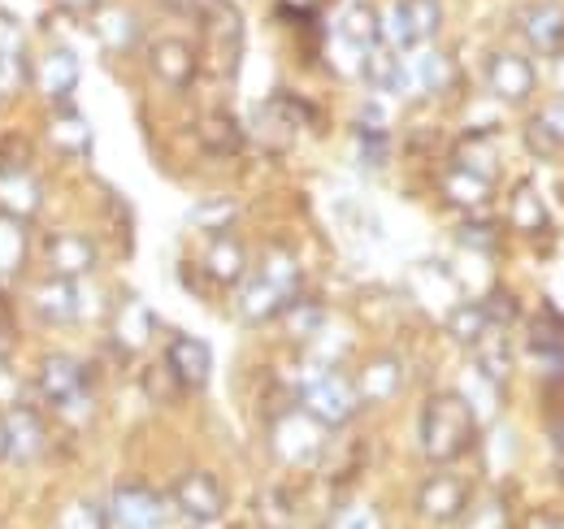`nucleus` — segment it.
Masks as SVG:
<instances>
[{
	"instance_id": "nucleus-1",
	"label": "nucleus",
	"mask_w": 564,
	"mask_h": 529,
	"mask_svg": "<svg viewBox=\"0 0 564 529\" xmlns=\"http://www.w3.org/2000/svg\"><path fill=\"white\" fill-rule=\"evenodd\" d=\"M417 439H422V456L434 464H452L469 456L474 443H478V408L456 391L430 396L422 403Z\"/></svg>"
},
{
	"instance_id": "nucleus-2",
	"label": "nucleus",
	"mask_w": 564,
	"mask_h": 529,
	"mask_svg": "<svg viewBox=\"0 0 564 529\" xmlns=\"http://www.w3.org/2000/svg\"><path fill=\"white\" fill-rule=\"evenodd\" d=\"M438 26H443L438 0H395L382 13V48H395V53L422 48L438 35Z\"/></svg>"
},
{
	"instance_id": "nucleus-3",
	"label": "nucleus",
	"mask_w": 564,
	"mask_h": 529,
	"mask_svg": "<svg viewBox=\"0 0 564 529\" xmlns=\"http://www.w3.org/2000/svg\"><path fill=\"white\" fill-rule=\"evenodd\" d=\"M300 408H304L317 425L344 430L356 417V408H360V396H356V382H348V378L335 374V369H326V374H317V378H308V382L300 387Z\"/></svg>"
},
{
	"instance_id": "nucleus-4",
	"label": "nucleus",
	"mask_w": 564,
	"mask_h": 529,
	"mask_svg": "<svg viewBox=\"0 0 564 529\" xmlns=\"http://www.w3.org/2000/svg\"><path fill=\"white\" fill-rule=\"evenodd\" d=\"M170 504L165 495H156L143 482H118L113 499H109V521H118L122 529H165Z\"/></svg>"
},
{
	"instance_id": "nucleus-5",
	"label": "nucleus",
	"mask_w": 564,
	"mask_h": 529,
	"mask_svg": "<svg viewBox=\"0 0 564 529\" xmlns=\"http://www.w3.org/2000/svg\"><path fill=\"white\" fill-rule=\"evenodd\" d=\"M270 439H274V452L291 464H308L326 452V425H317L304 408H300V412H282V417H274Z\"/></svg>"
},
{
	"instance_id": "nucleus-6",
	"label": "nucleus",
	"mask_w": 564,
	"mask_h": 529,
	"mask_svg": "<svg viewBox=\"0 0 564 529\" xmlns=\"http://www.w3.org/2000/svg\"><path fill=\"white\" fill-rule=\"evenodd\" d=\"M200 22H205V35H209V48L213 57H217V74H235L239 66V53H243V13L230 4V0H209L205 4V13H200Z\"/></svg>"
},
{
	"instance_id": "nucleus-7",
	"label": "nucleus",
	"mask_w": 564,
	"mask_h": 529,
	"mask_svg": "<svg viewBox=\"0 0 564 529\" xmlns=\"http://www.w3.org/2000/svg\"><path fill=\"white\" fill-rule=\"evenodd\" d=\"M4 430H9V461L40 464L44 456H48L53 434H48V417H44L40 408H31V403H13V408L4 412Z\"/></svg>"
},
{
	"instance_id": "nucleus-8",
	"label": "nucleus",
	"mask_w": 564,
	"mask_h": 529,
	"mask_svg": "<svg viewBox=\"0 0 564 529\" xmlns=\"http://www.w3.org/2000/svg\"><path fill=\"white\" fill-rule=\"evenodd\" d=\"M170 499H174V508H178L187 521H196V526H209V521H217V517L226 512V490H221V482H217L213 473H205V468L183 473V477L174 482Z\"/></svg>"
},
{
	"instance_id": "nucleus-9",
	"label": "nucleus",
	"mask_w": 564,
	"mask_h": 529,
	"mask_svg": "<svg viewBox=\"0 0 564 529\" xmlns=\"http://www.w3.org/2000/svg\"><path fill=\"white\" fill-rule=\"evenodd\" d=\"M487 87L503 105H525L539 87V69L525 53H512V48H499L487 57Z\"/></svg>"
},
{
	"instance_id": "nucleus-10",
	"label": "nucleus",
	"mask_w": 564,
	"mask_h": 529,
	"mask_svg": "<svg viewBox=\"0 0 564 529\" xmlns=\"http://www.w3.org/2000/svg\"><path fill=\"white\" fill-rule=\"evenodd\" d=\"M35 391L44 403H66V399L83 396V391H91V369L83 365V360H74L66 352H53V356H44L40 360V374H35Z\"/></svg>"
},
{
	"instance_id": "nucleus-11",
	"label": "nucleus",
	"mask_w": 564,
	"mask_h": 529,
	"mask_svg": "<svg viewBox=\"0 0 564 529\" xmlns=\"http://www.w3.org/2000/svg\"><path fill=\"white\" fill-rule=\"evenodd\" d=\"M517 31L539 57H561L564 53V9L556 0H534L517 13Z\"/></svg>"
},
{
	"instance_id": "nucleus-12",
	"label": "nucleus",
	"mask_w": 564,
	"mask_h": 529,
	"mask_svg": "<svg viewBox=\"0 0 564 529\" xmlns=\"http://www.w3.org/2000/svg\"><path fill=\"white\" fill-rule=\"evenodd\" d=\"M148 69H152L165 87L183 91V87H192V83L200 78V53H196L187 40L165 35V40H156V44L148 48Z\"/></svg>"
},
{
	"instance_id": "nucleus-13",
	"label": "nucleus",
	"mask_w": 564,
	"mask_h": 529,
	"mask_svg": "<svg viewBox=\"0 0 564 529\" xmlns=\"http://www.w3.org/2000/svg\"><path fill=\"white\" fill-rule=\"evenodd\" d=\"M44 264H48V273H57V278H87V273H96V264H100V252H96V239H87V235H74V230H62V235H48L44 239Z\"/></svg>"
},
{
	"instance_id": "nucleus-14",
	"label": "nucleus",
	"mask_w": 564,
	"mask_h": 529,
	"mask_svg": "<svg viewBox=\"0 0 564 529\" xmlns=\"http://www.w3.org/2000/svg\"><path fill=\"white\" fill-rule=\"evenodd\" d=\"M465 504H469V482L456 477V473H434L417 486V512L425 521L447 526V521H456L465 512Z\"/></svg>"
},
{
	"instance_id": "nucleus-15",
	"label": "nucleus",
	"mask_w": 564,
	"mask_h": 529,
	"mask_svg": "<svg viewBox=\"0 0 564 529\" xmlns=\"http://www.w3.org/2000/svg\"><path fill=\"white\" fill-rule=\"evenodd\" d=\"M165 369H170V378L183 391H200L213 374L209 343L205 338H192V334H174L170 347H165Z\"/></svg>"
},
{
	"instance_id": "nucleus-16",
	"label": "nucleus",
	"mask_w": 564,
	"mask_h": 529,
	"mask_svg": "<svg viewBox=\"0 0 564 529\" xmlns=\"http://www.w3.org/2000/svg\"><path fill=\"white\" fill-rule=\"evenodd\" d=\"M31 313L44 322V326H74L78 322V282L70 278H57V273H48V278H40L35 287H31Z\"/></svg>"
},
{
	"instance_id": "nucleus-17",
	"label": "nucleus",
	"mask_w": 564,
	"mask_h": 529,
	"mask_svg": "<svg viewBox=\"0 0 564 529\" xmlns=\"http://www.w3.org/2000/svg\"><path fill=\"white\" fill-rule=\"evenodd\" d=\"M87 22H91V35L100 40L105 53H135L140 48L143 26L131 9H122V4H96L87 13Z\"/></svg>"
},
{
	"instance_id": "nucleus-18",
	"label": "nucleus",
	"mask_w": 564,
	"mask_h": 529,
	"mask_svg": "<svg viewBox=\"0 0 564 529\" xmlns=\"http://www.w3.org/2000/svg\"><path fill=\"white\" fill-rule=\"evenodd\" d=\"M44 139L57 156H87L91 152V122L74 109L70 100H62L44 122Z\"/></svg>"
},
{
	"instance_id": "nucleus-19",
	"label": "nucleus",
	"mask_w": 564,
	"mask_h": 529,
	"mask_svg": "<svg viewBox=\"0 0 564 529\" xmlns=\"http://www.w3.org/2000/svg\"><path fill=\"white\" fill-rule=\"evenodd\" d=\"M291 300H295V295H291V291H282L279 282H270L265 273H257V278H243V282H239V317H243L248 326H261V322L282 317V309H286Z\"/></svg>"
},
{
	"instance_id": "nucleus-20",
	"label": "nucleus",
	"mask_w": 564,
	"mask_h": 529,
	"mask_svg": "<svg viewBox=\"0 0 564 529\" xmlns=\"http://www.w3.org/2000/svg\"><path fill=\"white\" fill-rule=\"evenodd\" d=\"M35 83H40V91H44L53 105L70 100L74 87H78V53L66 48V44L48 48V53H44V62L35 66Z\"/></svg>"
},
{
	"instance_id": "nucleus-21",
	"label": "nucleus",
	"mask_w": 564,
	"mask_h": 529,
	"mask_svg": "<svg viewBox=\"0 0 564 529\" xmlns=\"http://www.w3.org/2000/svg\"><path fill=\"white\" fill-rule=\"evenodd\" d=\"M205 273H209L217 287H239L248 278V248L226 230V235H213V244L205 248Z\"/></svg>"
},
{
	"instance_id": "nucleus-22",
	"label": "nucleus",
	"mask_w": 564,
	"mask_h": 529,
	"mask_svg": "<svg viewBox=\"0 0 564 529\" xmlns=\"http://www.w3.org/2000/svg\"><path fill=\"white\" fill-rule=\"evenodd\" d=\"M443 196L452 208H465L469 217L474 213H482L495 196V179H482V174H474V170H460V165H452L447 174H443Z\"/></svg>"
},
{
	"instance_id": "nucleus-23",
	"label": "nucleus",
	"mask_w": 564,
	"mask_h": 529,
	"mask_svg": "<svg viewBox=\"0 0 564 529\" xmlns=\"http://www.w3.org/2000/svg\"><path fill=\"white\" fill-rule=\"evenodd\" d=\"M400 387H404V365H400L391 352L373 356V360L360 369V378H356V396H360V403H382V399L395 396Z\"/></svg>"
},
{
	"instance_id": "nucleus-24",
	"label": "nucleus",
	"mask_w": 564,
	"mask_h": 529,
	"mask_svg": "<svg viewBox=\"0 0 564 529\" xmlns=\"http://www.w3.org/2000/svg\"><path fill=\"white\" fill-rule=\"evenodd\" d=\"M196 134H200L205 152H213V156H239V152H243V143H248L243 127H239L226 109H209V114L196 122Z\"/></svg>"
},
{
	"instance_id": "nucleus-25",
	"label": "nucleus",
	"mask_w": 564,
	"mask_h": 529,
	"mask_svg": "<svg viewBox=\"0 0 564 529\" xmlns=\"http://www.w3.org/2000/svg\"><path fill=\"white\" fill-rule=\"evenodd\" d=\"M339 40H348L356 48H378L382 44V13H378V4H369V0H352L344 13H339Z\"/></svg>"
},
{
	"instance_id": "nucleus-26",
	"label": "nucleus",
	"mask_w": 564,
	"mask_h": 529,
	"mask_svg": "<svg viewBox=\"0 0 564 529\" xmlns=\"http://www.w3.org/2000/svg\"><path fill=\"white\" fill-rule=\"evenodd\" d=\"M26 257H31L26 222L13 217V213H0V282H13L22 273Z\"/></svg>"
},
{
	"instance_id": "nucleus-27",
	"label": "nucleus",
	"mask_w": 564,
	"mask_h": 529,
	"mask_svg": "<svg viewBox=\"0 0 564 529\" xmlns=\"http://www.w3.org/2000/svg\"><path fill=\"white\" fill-rule=\"evenodd\" d=\"M422 87V91H430V96H443L452 83H456V62L447 57V53H422L413 66H409V87Z\"/></svg>"
},
{
	"instance_id": "nucleus-28",
	"label": "nucleus",
	"mask_w": 564,
	"mask_h": 529,
	"mask_svg": "<svg viewBox=\"0 0 564 529\" xmlns=\"http://www.w3.org/2000/svg\"><path fill=\"white\" fill-rule=\"evenodd\" d=\"M40 183L35 174H13V179H0V213H13V217H35L40 213Z\"/></svg>"
},
{
	"instance_id": "nucleus-29",
	"label": "nucleus",
	"mask_w": 564,
	"mask_h": 529,
	"mask_svg": "<svg viewBox=\"0 0 564 529\" xmlns=\"http://www.w3.org/2000/svg\"><path fill=\"white\" fill-rule=\"evenodd\" d=\"M508 217H512V226H517L521 235H539V230H547V222H552L547 208H543V196L534 192V183H517Z\"/></svg>"
},
{
	"instance_id": "nucleus-30",
	"label": "nucleus",
	"mask_w": 564,
	"mask_h": 529,
	"mask_svg": "<svg viewBox=\"0 0 564 529\" xmlns=\"http://www.w3.org/2000/svg\"><path fill=\"white\" fill-rule=\"evenodd\" d=\"M456 165H460V170H474V174H482V179H495V174H499V152H495V143L487 134H465V139L456 143Z\"/></svg>"
},
{
	"instance_id": "nucleus-31",
	"label": "nucleus",
	"mask_w": 564,
	"mask_h": 529,
	"mask_svg": "<svg viewBox=\"0 0 564 529\" xmlns=\"http://www.w3.org/2000/svg\"><path fill=\"white\" fill-rule=\"evenodd\" d=\"M152 331H156L152 313L143 309L140 300H131V304L118 313V352H140L143 343L152 338Z\"/></svg>"
},
{
	"instance_id": "nucleus-32",
	"label": "nucleus",
	"mask_w": 564,
	"mask_h": 529,
	"mask_svg": "<svg viewBox=\"0 0 564 529\" xmlns=\"http://www.w3.org/2000/svg\"><path fill=\"white\" fill-rule=\"evenodd\" d=\"M31 170H35V143H31V134L22 131L0 134V179L31 174Z\"/></svg>"
},
{
	"instance_id": "nucleus-33",
	"label": "nucleus",
	"mask_w": 564,
	"mask_h": 529,
	"mask_svg": "<svg viewBox=\"0 0 564 529\" xmlns=\"http://www.w3.org/2000/svg\"><path fill=\"white\" fill-rule=\"evenodd\" d=\"M487 331H491V322H487V309H482V304H452V309H447V334H452L456 343L474 347Z\"/></svg>"
},
{
	"instance_id": "nucleus-34",
	"label": "nucleus",
	"mask_w": 564,
	"mask_h": 529,
	"mask_svg": "<svg viewBox=\"0 0 564 529\" xmlns=\"http://www.w3.org/2000/svg\"><path fill=\"white\" fill-rule=\"evenodd\" d=\"M530 352L543 356L556 374H564V322L561 317H543V322H534V331H530Z\"/></svg>"
},
{
	"instance_id": "nucleus-35",
	"label": "nucleus",
	"mask_w": 564,
	"mask_h": 529,
	"mask_svg": "<svg viewBox=\"0 0 564 529\" xmlns=\"http://www.w3.org/2000/svg\"><path fill=\"white\" fill-rule=\"evenodd\" d=\"M109 508L105 504H96V499H70V504H62V512H57V521L53 529H109Z\"/></svg>"
},
{
	"instance_id": "nucleus-36",
	"label": "nucleus",
	"mask_w": 564,
	"mask_h": 529,
	"mask_svg": "<svg viewBox=\"0 0 564 529\" xmlns=\"http://www.w3.org/2000/svg\"><path fill=\"white\" fill-rule=\"evenodd\" d=\"M235 222H239V204L226 196L200 199V204L192 208V226H200V230H209V235H226Z\"/></svg>"
},
{
	"instance_id": "nucleus-37",
	"label": "nucleus",
	"mask_w": 564,
	"mask_h": 529,
	"mask_svg": "<svg viewBox=\"0 0 564 529\" xmlns=\"http://www.w3.org/2000/svg\"><path fill=\"white\" fill-rule=\"evenodd\" d=\"M26 83H35V66L22 44H0V91H18Z\"/></svg>"
},
{
	"instance_id": "nucleus-38",
	"label": "nucleus",
	"mask_w": 564,
	"mask_h": 529,
	"mask_svg": "<svg viewBox=\"0 0 564 529\" xmlns=\"http://www.w3.org/2000/svg\"><path fill=\"white\" fill-rule=\"evenodd\" d=\"M474 347H478V365H482V374H487L491 382H503L508 369H512V347H508V338H503V334H495V338L482 334Z\"/></svg>"
},
{
	"instance_id": "nucleus-39",
	"label": "nucleus",
	"mask_w": 564,
	"mask_h": 529,
	"mask_svg": "<svg viewBox=\"0 0 564 529\" xmlns=\"http://www.w3.org/2000/svg\"><path fill=\"white\" fill-rule=\"evenodd\" d=\"M291 521H295V508H291L286 490H282V486H270V490L257 499V526L261 529H291Z\"/></svg>"
},
{
	"instance_id": "nucleus-40",
	"label": "nucleus",
	"mask_w": 564,
	"mask_h": 529,
	"mask_svg": "<svg viewBox=\"0 0 564 529\" xmlns=\"http://www.w3.org/2000/svg\"><path fill=\"white\" fill-rule=\"evenodd\" d=\"M525 148L534 152V156H543V161H552V156H561L564 152V139L547 122H543V114L539 118H530L525 122Z\"/></svg>"
},
{
	"instance_id": "nucleus-41",
	"label": "nucleus",
	"mask_w": 564,
	"mask_h": 529,
	"mask_svg": "<svg viewBox=\"0 0 564 529\" xmlns=\"http://www.w3.org/2000/svg\"><path fill=\"white\" fill-rule=\"evenodd\" d=\"M282 317H286L291 334H300V338H308V334H317L322 326H326L322 304H300V300H291V304L282 309Z\"/></svg>"
},
{
	"instance_id": "nucleus-42",
	"label": "nucleus",
	"mask_w": 564,
	"mask_h": 529,
	"mask_svg": "<svg viewBox=\"0 0 564 529\" xmlns=\"http://www.w3.org/2000/svg\"><path fill=\"white\" fill-rule=\"evenodd\" d=\"M330 529H382V517H378V508H369V504H344V508L335 512Z\"/></svg>"
},
{
	"instance_id": "nucleus-43",
	"label": "nucleus",
	"mask_w": 564,
	"mask_h": 529,
	"mask_svg": "<svg viewBox=\"0 0 564 529\" xmlns=\"http://www.w3.org/2000/svg\"><path fill=\"white\" fill-rule=\"evenodd\" d=\"M456 239L465 244V248H474V252H495V226L491 222H482V213H474V222H465L460 230H456Z\"/></svg>"
},
{
	"instance_id": "nucleus-44",
	"label": "nucleus",
	"mask_w": 564,
	"mask_h": 529,
	"mask_svg": "<svg viewBox=\"0 0 564 529\" xmlns=\"http://www.w3.org/2000/svg\"><path fill=\"white\" fill-rule=\"evenodd\" d=\"M482 309H487V322H491V326H508V322H517V313H521L517 295L503 291V287H495L491 295L482 300Z\"/></svg>"
},
{
	"instance_id": "nucleus-45",
	"label": "nucleus",
	"mask_w": 564,
	"mask_h": 529,
	"mask_svg": "<svg viewBox=\"0 0 564 529\" xmlns=\"http://www.w3.org/2000/svg\"><path fill=\"white\" fill-rule=\"evenodd\" d=\"M0 403H4V408L22 403V382H13V369H9V360H0Z\"/></svg>"
},
{
	"instance_id": "nucleus-46",
	"label": "nucleus",
	"mask_w": 564,
	"mask_h": 529,
	"mask_svg": "<svg viewBox=\"0 0 564 529\" xmlns=\"http://www.w3.org/2000/svg\"><path fill=\"white\" fill-rule=\"evenodd\" d=\"M13 347H18V326H13V317L0 309V360H9Z\"/></svg>"
},
{
	"instance_id": "nucleus-47",
	"label": "nucleus",
	"mask_w": 564,
	"mask_h": 529,
	"mask_svg": "<svg viewBox=\"0 0 564 529\" xmlns=\"http://www.w3.org/2000/svg\"><path fill=\"white\" fill-rule=\"evenodd\" d=\"M161 4H165V9H170V13H196V18H200V13H205V4H209V0H161Z\"/></svg>"
},
{
	"instance_id": "nucleus-48",
	"label": "nucleus",
	"mask_w": 564,
	"mask_h": 529,
	"mask_svg": "<svg viewBox=\"0 0 564 529\" xmlns=\"http://www.w3.org/2000/svg\"><path fill=\"white\" fill-rule=\"evenodd\" d=\"M543 122H547V127H552V131L564 139V100H556L552 109H543Z\"/></svg>"
},
{
	"instance_id": "nucleus-49",
	"label": "nucleus",
	"mask_w": 564,
	"mask_h": 529,
	"mask_svg": "<svg viewBox=\"0 0 564 529\" xmlns=\"http://www.w3.org/2000/svg\"><path fill=\"white\" fill-rule=\"evenodd\" d=\"M57 9H66V13H91L96 4H105V0H53Z\"/></svg>"
},
{
	"instance_id": "nucleus-50",
	"label": "nucleus",
	"mask_w": 564,
	"mask_h": 529,
	"mask_svg": "<svg viewBox=\"0 0 564 529\" xmlns=\"http://www.w3.org/2000/svg\"><path fill=\"white\" fill-rule=\"evenodd\" d=\"M9 461V430H4V417H0V464Z\"/></svg>"
},
{
	"instance_id": "nucleus-51",
	"label": "nucleus",
	"mask_w": 564,
	"mask_h": 529,
	"mask_svg": "<svg viewBox=\"0 0 564 529\" xmlns=\"http://www.w3.org/2000/svg\"><path fill=\"white\" fill-rule=\"evenodd\" d=\"M552 62H556V69H552V83L564 91V53H561V57H552Z\"/></svg>"
}]
</instances>
